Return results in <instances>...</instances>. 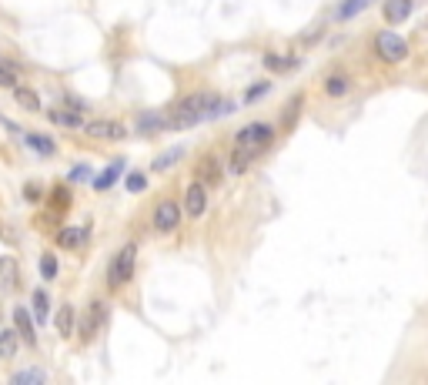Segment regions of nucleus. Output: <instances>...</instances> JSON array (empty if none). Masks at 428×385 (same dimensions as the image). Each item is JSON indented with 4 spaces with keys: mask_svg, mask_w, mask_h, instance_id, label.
I'll return each instance as SVG.
<instances>
[{
    "mask_svg": "<svg viewBox=\"0 0 428 385\" xmlns=\"http://www.w3.org/2000/svg\"><path fill=\"white\" fill-rule=\"evenodd\" d=\"M47 121H51V124H57V128H71V131L84 124L81 111L67 107V104H61V107H51V111H47Z\"/></svg>",
    "mask_w": 428,
    "mask_h": 385,
    "instance_id": "12",
    "label": "nucleus"
},
{
    "mask_svg": "<svg viewBox=\"0 0 428 385\" xmlns=\"http://www.w3.org/2000/svg\"><path fill=\"white\" fill-rule=\"evenodd\" d=\"M88 238H90L88 225H67V228H57V235H54V242L67 248V251H81L88 244Z\"/></svg>",
    "mask_w": 428,
    "mask_h": 385,
    "instance_id": "7",
    "label": "nucleus"
},
{
    "mask_svg": "<svg viewBox=\"0 0 428 385\" xmlns=\"http://www.w3.org/2000/svg\"><path fill=\"white\" fill-rule=\"evenodd\" d=\"M81 128L88 131L90 138H97V141H121L127 134V128L121 121H111V117H97V121H84Z\"/></svg>",
    "mask_w": 428,
    "mask_h": 385,
    "instance_id": "6",
    "label": "nucleus"
},
{
    "mask_svg": "<svg viewBox=\"0 0 428 385\" xmlns=\"http://www.w3.org/2000/svg\"><path fill=\"white\" fill-rule=\"evenodd\" d=\"M221 178H225V171H221V165H218V158H204L201 165H198V181H201L204 188H218L221 184Z\"/></svg>",
    "mask_w": 428,
    "mask_h": 385,
    "instance_id": "14",
    "label": "nucleus"
},
{
    "mask_svg": "<svg viewBox=\"0 0 428 385\" xmlns=\"http://www.w3.org/2000/svg\"><path fill=\"white\" fill-rule=\"evenodd\" d=\"M184 211H188V218H201L204 211H208V188H204L201 181L188 184V191H184Z\"/></svg>",
    "mask_w": 428,
    "mask_h": 385,
    "instance_id": "8",
    "label": "nucleus"
},
{
    "mask_svg": "<svg viewBox=\"0 0 428 385\" xmlns=\"http://www.w3.org/2000/svg\"><path fill=\"white\" fill-rule=\"evenodd\" d=\"M268 90H271V84H265V81H261V84H251V90H248V94H244V104H254V101H261V97H265Z\"/></svg>",
    "mask_w": 428,
    "mask_h": 385,
    "instance_id": "32",
    "label": "nucleus"
},
{
    "mask_svg": "<svg viewBox=\"0 0 428 385\" xmlns=\"http://www.w3.org/2000/svg\"><path fill=\"white\" fill-rule=\"evenodd\" d=\"M134 265H138V244L127 242L121 244V251L111 258V265H107V285L111 288H121L134 278Z\"/></svg>",
    "mask_w": 428,
    "mask_h": 385,
    "instance_id": "2",
    "label": "nucleus"
},
{
    "mask_svg": "<svg viewBox=\"0 0 428 385\" xmlns=\"http://www.w3.org/2000/svg\"><path fill=\"white\" fill-rule=\"evenodd\" d=\"M17 278H20V265L13 255L0 258V298H7L17 288Z\"/></svg>",
    "mask_w": 428,
    "mask_h": 385,
    "instance_id": "11",
    "label": "nucleus"
},
{
    "mask_svg": "<svg viewBox=\"0 0 428 385\" xmlns=\"http://www.w3.org/2000/svg\"><path fill=\"white\" fill-rule=\"evenodd\" d=\"M13 90V101L20 104L24 111H40V94L34 88H27V84H17V88H11Z\"/></svg>",
    "mask_w": 428,
    "mask_h": 385,
    "instance_id": "19",
    "label": "nucleus"
},
{
    "mask_svg": "<svg viewBox=\"0 0 428 385\" xmlns=\"http://www.w3.org/2000/svg\"><path fill=\"white\" fill-rule=\"evenodd\" d=\"M121 171H124V161H114V165L107 167L104 174H97V178H94V188H97V191H107L114 181L121 178Z\"/></svg>",
    "mask_w": 428,
    "mask_h": 385,
    "instance_id": "23",
    "label": "nucleus"
},
{
    "mask_svg": "<svg viewBox=\"0 0 428 385\" xmlns=\"http://www.w3.org/2000/svg\"><path fill=\"white\" fill-rule=\"evenodd\" d=\"M24 141H27V148L34 154H40V158H54V154H57V144H54L51 134H27Z\"/></svg>",
    "mask_w": 428,
    "mask_h": 385,
    "instance_id": "17",
    "label": "nucleus"
},
{
    "mask_svg": "<svg viewBox=\"0 0 428 385\" xmlns=\"http://www.w3.org/2000/svg\"><path fill=\"white\" fill-rule=\"evenodd\" d=\"M40 275H44V282H54L57 278V258L47 251V255H40Z\"/></svg>",
    "mask_w": 428,
    "mask_h": 385,
    "instance_id": "29",
    "label": "nucleus"
},
{
    "mask_svg": "<svg viewBox=\"0 0 428 385\" xmlns=\"http://www.w3.org/2000/svg\"><path fill=\"white\" fill-rule=\"evenodd\" d=\"M254 158H258V154L244 151V148H238V144H234V151H231V165H227V171H231V174H244V171H248V167L254 165Z\"/></svg>",
    "mask_w": 428,
    "mask_h": 385,
    "instance_id": "20",
    "label": "nucleus"
},
{
    "mask_svg": "<svg viewBox=\"0 0 428 385\" xmlns=\"http://www.w3.org/2000/svg\"><path fill=\"white\" fill-rule=\"evenodd\" d=\"M11 382L13 385H27V382H47V372L44 369H24V372H13L11 375Z\"/></svg>",
    "mask_w": 428,
    "mask_h": 385,
    "instance_id": "25",
    "label": "nucleus"
},
{
    "mask_svg": "<svg viewBox=\"0 0 428 385\" xmlns=\"http://www.w3.org/2000/svg\"><path fill=\"white\" fill-rule=\"evenodd\" d=\"M88 171H90L88 165H77L74 171H71V181H84V178H88Z\"/></svg>",
    "mask_w": 428,
    "mask_h": 385,
    "instance_id": "35",
    "label": "nucleus"
},
{
    "mask_svg": "<svg viewBox=\"0 0 428 385\" xmlns=\"http://www.w3.org/2000/svg\"><path fill=\"white\" fill-rule=\"evenodd\" d=\"M325 90H328V97H345L348 94V81L345 77H328V84H325Z\"/></svg>",
    "mask_w": 428,
    "mask_h": 385,
    "instance_id": "28",
    "label": "nucleus"
},
{
    "mask_svg": "<svg viewBox=\"0 0 428 385\" xmlns=\"http://www.w3.org/2000/svg\"><path fill=\"white\" fill-rule=\"evenodd\" d=\"M408 13H412V0H385V20L388 24H402V20H408Z\"/></svg>",
    "mask_w": 428,
    "mask_h": 385,
    "instance_id": "18",
    "label": "nucleus"
},
{
    "mask_svg": "<svg viewBox=\"0 0 428 385\" xmlns=\"http://www.w3.org/2000/svg\"><path fill=\"white\" fill-rule=\"evenodd\" d=\"M375 47H378V54H381V61H388V64H402L405 57H408V44H405V37L395 34V30L375 34Z\"/></svg>",
    "mask_w": 428,
    "mask_h": 385,
    "instance_id": "4",
    "label": "nucleus"
},
{
    "mask_svg": "<svg viewBox=\"0 0 428 385\" xmlns=\"http://www.w3.org/2000/svg\"><path fill=\"white\" fill-rule=\"evenodd\" d=\"M17 348H20V335H17V328H0V359L4 362L17 359Z\"/></svg>",
    "mask_w": 428,
    "mask_h": 385,
    "instance_id": "16",
    "label": "nucleus"
},
{
    "mask_svg": "<svg viewBox=\"0 0 428 385\" xmlns=\"http://www.w3.org/2000/svg\"><path fill=\"white\" fill-rule=\"evenodd\" d=\"M231 111V101H221L214 94H191L184 101H177V107L167 114V128H194L201 121H211V117H221Z\"/></svg>",
    "mask_w": 428,
    "mask_h": 385,
    "instance_id": "1",
    "label": "nucleus"
},
{
    "mask_svg": "<svg viewBox=\"0 0 428 385\" xmlns=\"http://www.w3.org/2000/svg\"><path fill=\"white\" fill-rule=\"evenodd\" d=\"M24 201H30V205H40L44 201V188H40L37 181H27L24 184Z\"/></svg>",
    "mask_w": 428,
    "mask_h": 385,
    "instance_id": "30",
    "label": "nucleus"
},
{
    "mask_svg": "<svg viewBox=\"0 0 428 385\" xmlns=\"http://www.w3.org/2000/svg\"><path fill=\"white\" fill-rule=\"evenodd\" d=\"M54 325H57V335L61 338H71L74 335V325H77V312L71 302H64L61 308H57V315H54Z\"/></svg>",
    "mask_w": 428,
    "mask_h": 385,
    "instance_id": "13",
    "label": "nucleus"
},
{
    "mask_svg": "<svg viewBox=\"0 0 428 385\" xmlns=\"http://www.w3.org/2000/svg\"><path fill=\"white\" fill-rule=\"evenodd\" d=\"M234 141H238V148H244V151L265 154L268 148H271V141H275V131H271V124L254 121V124H244V128L234 134Z\"/></svg>",
    "mask_w": 428,
    "mask_h": 385,
    "instance_id": "3",
    "label": "nucleus"
},
{
    "mask_svg": "<svg viewBox=\"0 0 428 385\" xmlns=\"http://www.w3.org/2000/svg\"><path fill=\"white\" fill-rule=\"evenodd\" d=\"M184 158V148H171V151H164L161 158H154V165H151V171H167L171 165H177Z\"/></svg>",
    "mask_w": 428,
    "mask_h": 385,
    "instance_id": "24",
    "label": "nucleus"
},
{
    "mask_svg": "<svg viewBox=\"0 0 428 385\" xmlns=\"http://www.w3.org/2000/svg\"><path fill=\"white\" fill-rule=\"evenodd\" d=\"M371 0H341V7H338V20H348V17H358V13L365 11Z\"/></svg>",
    "mask_w": 428,
    "mask_h": 385,
    "instance_id": "26",
    "label": "nucleus"
},
{
    "mask_svg": "<svg viewBox=\"0 0 428 385\" xmlns=\"http://www.w3.org/2000/svg\"><path fill=\"white\" fill-rule=\"evenodd\" d=\"M138 131H141V134L167 131V114H157V111H151V114H141L138 117Z\"/></svg>",
    "mask_w": 428,
    "mask_h": 385,
    "instance_id": "21",
    "label": "nucleus"
},
{
    "mask_svg": "<svg viewBox=\"0 0 428 385\" xmlns=\"http://www.w3.org/2000/svg\"><path fill=\"white\" fill-rule=\"evenodd\" d=\"M64 104H67V107H74V111H84V107H88L81 97H71V94H64Z\"/></svg>",
    "mask_w": 428,
    "mask_h": 385,
    "instance_id": "34",
    "label": "nucleus"
},
{
    "mask_svg": "<svg viewBox=\"0 0 428 385\" xmlns=\"http://www.w3.org/2000/svg\"><path fill=\"white\" fill-rule=\"evenodd\" d=\"M295 64H298L295 57H281V54H268V57H265V67H271V71H278V74L291 71Z\"/></svg>",
    "mask_w": 428,
    "mask_h": 385,
    "instance_id": "27",
    "label": "nucleus"
},
{
    "mask_svg": "<svg viewBox=\"0 0 428 385\" xmlns=\"http://www.w3.org/2000/svg\"><path fill=\"white\" fill-rule=\"evenodd\" d=\"M30 319L37 321V325H44V321L51 319V298H47L44 288H34V295H30Z\"/></svg>",
    "mask_w": 428,
    "mask_h": 385,
    "instance_id": "15",
    "label": "nucleus"
},
{
    "mask_svg": "<svg viewBox=\"0 0 428 385\" xmlns=\"http://www.w3.org/2000/svg\"><path fill=\"white\" fill-rule=\"evenodd\" d=\"M144 188H148V178L141 171H131L127 174V191H144Z\"/></svg>",
    "mask_w": 428,
    "mask_h": 385,
    "instance_id": "33",
    "label": "nucleus"
},
{
    "mask_svg": "<svg viewBox=\"0 0 428 385\" xmlns=\"http://www.w3.org/2000/svg\"><path fill=\"white\" fill-rule=\"evenodd\" d=\"M13 328L20 335V342L30 348H37V321L30 319L27 308H13Z\"/></svg>",
    "mask_w": 428,
    "mask_h": 385,
    "instance_id": "9",
    "label": "nucleus"
},
{
    "mask_svg": "<svg viewBox=\"0 0 428 385\" xmlns=\"http://www.w3.org/2000/svg\"><path fill=\"white\" fill-rule=\"evenodd\" d=\"M104 321H107V302H101V298H94L88 308V315L74 325V332H81V342H90L94 335L104 328Z\"/></svg>",
    "mask_w": 428,
    "mask_h": 385,
    "instance_id": "5",
    "label": "nucleus"
},
{
    "mask_svg": "<svg viewBox=\"0 0 428 385\" xmlns=\"http://www.w3.org/2000/svg\"><path fill=\"white\" fill-rule=\"evenodd\" d=\"M17 84H20V67L0 57V88H17Z\"/></svg>",
    "mask_w": 428,
    "mask_h": 385,
    "instance_id": "22",
    "label": "nucleus"
},
{
    "mask_svg": "<svg viewBox=\"0 0 428 385\" xmlns=\"http://www.w3.org/2000/svg\"><path fill=\"white\" fill-rule=\"evenodd\" d=\"M177 225H181V208L174 201H161V205L154 208V228L161 231V235L174 231Z\"/></svg>",
    "mask_w": 428,
    "mask_h": 385,
    "instance_id": "10",
    "label": "nucleus"
},
{
    "mask_svg": "<svg viewBox=\"0 0 428 385\" xmlns=\"http://www.w3.org/2000/svg\"><path fill=\"white\" fill-rule=\"evenodd\" d=\"M54 208H57V211L71 208V191H67V184H57V188H54Z\"/></svg>",
    "mask_w": 428,
    "mask_h": 385,
    "instance_id": "31",
    "label": "nucleus"
}]
</instances>
